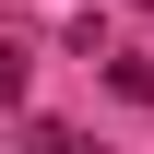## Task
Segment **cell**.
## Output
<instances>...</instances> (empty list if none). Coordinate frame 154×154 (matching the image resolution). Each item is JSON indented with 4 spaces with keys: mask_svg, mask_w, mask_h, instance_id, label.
<instances>
[{
    "mask_svg": "<svg viewBox=\"0 0 154 154\" xmlns=\"http://www.w3.org/2000/svg\"><path fill=\"white\" fill-rule=\"evenodd\" d=\"M24 154H83V131H59V119H36V131H24Z\"/></svg>",
    "mask_w": 154,
    "mask_h": 154,
    "instance_id": "7a4b0ae2",
    "label": "cell"
},
{
    "mask_svg": "<svg viewBox=\"0 0 154 154\" xmlns=\"http://www.w3.org/2000/svg\"><path fill=\"white\" fill-rule=\"evenodd\" d=\"M24 71H36V59H24L12 36H0V107H12V95H24Z\"/></svg>",
    "mask_w": 154,
    "mask_h": 154,
    "instance_id": "3957f363",
    "label": "cell"
},
{
    "mask_svg": "<svg viewBox=\"0 0 154 154\" xmlns=\"http://www.w3.org/2000/svg\"><path fill=\"white\" fill-rule=\"evenodd\" d=\"M107 83H119L131 107H154V59H107Z\"/></svg>",
    "mask_w": 154,
    "mask_h": 154,
    "instance_id": "6da1fadb",
    "label": "cell"
}]
</instances>
